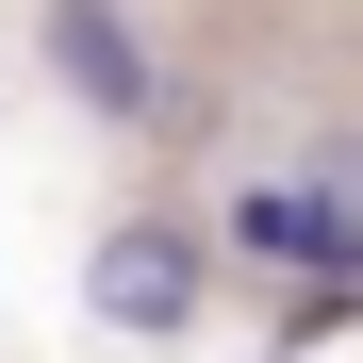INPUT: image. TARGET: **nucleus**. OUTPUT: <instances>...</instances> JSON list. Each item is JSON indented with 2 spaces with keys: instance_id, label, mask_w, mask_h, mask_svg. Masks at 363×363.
I'll return each instance as SVG.
<instances>
[{
  "instance_id": "obj_2",
  "label": "nucleus",
  "mask_w": 363,
  "mask_h": 363,
  "mask_svg": "<svg viewBox=\"0 0 363 363\" xmlns=\"http://www.w3.org/2000/svg\"><path fill=\"white\" fill-rule=\"evenodd\" d=\"M199 297H215V231H182V215H116L99 248H83V314L99 330H199Z\"/></svg>"
},
{
  "instance_id": "obj_1",
  "label": "nucleus",
  "mask_w": 363,
  "mask_h": 363,
  "mask_svg": "<svg viewBox=\"0 0 363 363\" xmlns=\"http://www.w3.org/2000/svg\"><path fill=\"white\" fill-rule=\"evenodd\" d=\"M215 264H281L363 314V149H314L297 182H248V199L215 215Z\"/></svg>"
},
{
  "instance_id": "obj_3",
  "label": "nucleus",
  "mask_w": 363,
  "mask_h": 363,
  "mask_svg": "<svg viewBox=\"0 0 363 363\" xmlns=\"http://www.w3.org/2000/svg\"><path fill=\"white\" fill-rule=\"evenodd\" d=\"M33 50H50V83H67L99 133H165V67H149L133 0H33Z\"/></svg>"
}]
</instances>
